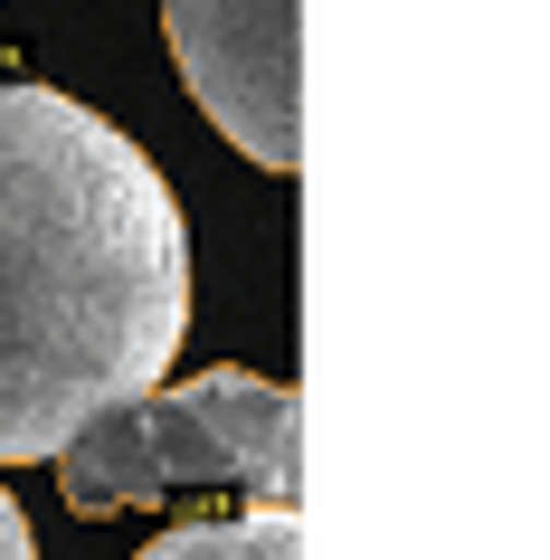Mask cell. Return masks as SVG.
Wrapping results in <instances>:
<instances>
[{
  "label": "cell",
  "mask_w": 550,
  "mask_h": 560,
  "mask_svg": "<svg viewBox=\"0 0 550 560\" xmlns=\"http://www.w3.org/2000/svg\"><path fill=\"white\" fill-rule=\"evenodd\" d=\"M190 229L133 133L0 77V466H48L95 409L172 371Z\"/></svg>",
  "instance_id": "cell-1"
},
{
  "label": "cell",
  "mask_w": 550,
  "mask_h": 560,
  "mask_svg": "<svg viewBox=\"0 0 550 560\" xmlns=\"http://www.w3.org/2000/svg\"><path fill=\"white\" fill-rule=\"evenodd\" d=\"M48 466L77 513H133V503H172V494L294 503L304 494V399H294V381L219 361L200 381L133 389L115 409H95Z\"/></svg>",
  "instance_id": "cell-2"
},
{
  "label": "cell",
  "mask_w": 550,
  "mask_h": 560,
  "mask_svg": "<svg viewBox=\"0 0 550 560\" xmlns=\"http://www.w3.org/2000/svg\"><path fill=\"white\" fill-rule=\"evenodd\" d=\"M180 86L257 172L304 162V0H162Z\"/></svg>",
  "instance_id": "cell-3"
},
{
  "label": "cell",
  "mask_w": 550,
  "mask_h": 560,
  "mask_svg": "<svg viewBox=\"0 0 550 560\" xmlns=\"http://www.w3.org/2000/svg\"><path fill=\"white\" fill-rule=\"evenodd\" d=\"M133 560H304V523H294V503H266L237 523H180L162 541H143Z\"/></svg>",
  "instance_id": "cell-4"
},
{
  "label": "cell",
  "mask_w": 550,
  "mask_h": 560,
  "mask_svg": "<svg viewBox=\"0 0 550 560\" xmlns=\"http://www.w3.org/2000/svg\"><path fill=\"white\" fill-rule=\"evenodd\" d=\"M0 560H38V532L20 523V503L0 494Z\"/></svg>",
  "instance_id": "cell-5"
}]
</instances>
